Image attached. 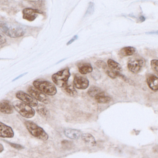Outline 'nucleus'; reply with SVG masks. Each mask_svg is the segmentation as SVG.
I'll return each instance as SVG.
<instances>
[{
  "instance_id": "1",
  "label": "nucleus",
  "mask_w": 158,
  "mask_h": 158,
  "mask_svg": "<svg viewBox=\"0 0 158 158\" xmlns=\"http://www.w3.org/2000/svg\"><path fill=\"white\" fill-rule=\"evenodd\" d=\"M0 31L10 38L20 37L25 34L23 28L16 23L0 21Z\"/></svg>"
},
{
  "instance_id": "2",
  "label": "nucleus",
  "mask_w": 158,
  "mask_h": 158,
  "mask_svg": "<svg viewBox=\"0 0 158 158\" xmlns=\"http://www.w3.org/2000/svg\"><path fill=\"white\" fill-rule=\"evenodd\" d=\"M34 87L49 96H54L57 94V90L56 86L53 83L45 80H35L33 83Z\"/></svg>"
},
{
  "instance_id": "3",
  "label": "nucleus",
  "mask_w": 158,
  "mask_h": 158,
  "mask_svg": "<svg viewBox=\"0 0 158 158\" xmlns=\"http://www.w3.org/2000/svg\"><path fill=\"white\" fill-rule=\"evenodd\" d=\"M25 125L29 133L35 137L43 141H46L48 139V134L42 127L33 122L26 121L25 122Z\"/></svg>"
},
{
  "instance_id": "4",
  "label": "nucleus",
  "mask_w": 158,
  "mask_h": 158,
  "mask_svg": "<svg viewBox=\"0 0 158 158\" xmlns=\"http://www.w3.org/2000/svg\"><path fill=\"white\" fill-rule=\"evenodd\" d=\"M12 105L14 109L22 117L31 118L35 115V111L32 107L20 101H15Z\"/></svg>"
},
{
  "instance_id": "5",
  "label": "nucleus",
  "mask_w": 158,
  "mask_h": 158,
  "mask_svg": "<svg viewBox=\"0 0 158 158\" xmlns=\"http://www.w3.org/2000/svg\"><path fill=\"white\" fill-rule=\"evenodd\" d=\"M71 76L69 68H66L57 72L52 76L54 83L60 88H63L68 83L69 77Z\"/></svg>"
},
{
  "instance_id": "6",
  "label": "nucleus",
  "mask_w": 158,
  "mask_h": 158,
  "mask_svg": "<svg viewBox=\"0 0 158 158\" xmlns=\"http://www.w3.org/2000/svg\"><path fill=\"white\" fill-rule=\"evenodd\" d=\"M146 62L142 58H132L128 63V68L131 73L138 74L141 72L145 66Z\"/></svg>"
},
{
  "instance_id": "7",
  "label": "nucleus",
  "mask_w": 158,
  "mask_h": 158,
  "mask_svg": "<svg viewBox=\"0 0 158 158\" xmlns=\"http://www.w3.org/2000/svg\"><path fill=\"white\" fill-rule=\"evenodd\" d=\"M27 91L30 96L34 98L37 101H40L45 104H48L50 102L49 98L35 87L30 86L27 89Z\"/></svg>"
},
{
  "instance_id": "8",
  "label": "nucleus",
  "mask_w": 158,
  "mask_h": 158,
  "mask_svg": "<svg viewBox=\"0 0 158 158\" xmlns=\"http://www.w3.org/2000/svg\"><path fill=\"white\" fill-rule=\"evenodd\" d=\"M16 97L17 98L22 101V102L28 104L30 106L36 107L38 105V101L34 99V98H33L29 95L27 94L25 92L21 90L17 92Z\"/></svg>"
},
{
  "instance_id": "9",
  "label": "nucleus",
  "mask_w": 158,
  "mask_h": 158,
  "mask_svg": "<svg viewBox=\"0 0 158 158\" xmlns=\"http://www.w3.org/2000/svg\"><path fill=\"white\" fill-rule=\"evenodd\" d=\"M23 18L25 20L33 21L37 17L38 14H42L43 12L38 9L26 8L22 11Z\"/></svg>"
},
{
  "instance_id": "10",
  "label": "nucleus",
  "mask_w": 158,
  "mask_h": 158,
  "mask_svg": "<svg viewBox=\"0 0 158 158\" xmlns=\"http://www.w3.org/2000/svg\"><path fill=\"white\" fill-rule=\"evenodd\" d=\"M73 84L74 87L77 89L85 90L89 87V82L86 77L76 75L74 78Z\"/></svg>"
},
{
  "instance_id": "11",
  "label": "nucleus",
  "mask_w": 158,
  "mask_h": 158,
  "mask_svg": "<svg viewBox=\"0 0 158 158\" xmlns=\"http://www.w3.org/2000/svg\"><path fill=\"white\" fill-rule=\"evenodd\" d=\"M14 136V132L11 127L0 122V137L11 138Z\"/></svg>"
},
{
  "instance_id": "12",
  "label": "nucleus",
  "mask_w": 158,
  "mask_h": 158,
  "mask_svg": "<svg viewBox=\"0 0 158 158\" xmlns=\"http://www.w3.org/2000/svg\"><path fill=\"white\" fill-rule=\"evenodd\" d=\"M146 82L150 89L154 91L158 90V78L154 74H148L147 76Z\"/></svg>"
},
{
  "instance_id": "13",
  "label": "nucleus",
  "mask_w": 158,
  "mask_h": 158,
  "mask_svg": "<svg viewBox=\"0 0 158 158\" xmlns=\"http://www.w3.org/2000/svg\"><path fill=\"white\" fill-rule=\"evenodd\" d=\"M0 112L6 115L13 113V107L9 101L4 100L0 102Z\"/></svg>"
},
{
  "instance_id": "14",
  "label": "nucleus",
  "mask_w": 158,
  "mask_h": 158,
  "mask_svg": "<svg viewBox=\"0 0 158 158\" xmlns=\"http://www.w3.org/2000/svg\"><path fill=\"white\" fill-rule=\"evenodd\" d=\"M64 134L66 137L71 139H78L81 136V131L74 129H66L64 130Z\"/></svg>"
},
{
  "instance_id": "15",
  "label": "nucleus",
  "mask_w": 158,
  "mask_h": 158,
  "mask_svg": "<svg viewBox=\"0 0 158 158\" xmlns=\"http://www.w3.org/2000/svg\"><path fill=\"white\" fill-rule=\"evenodd\" d=\"M62 90L65 93L71 97H76L78 95V92L74 85L72 84H66L62 88Z\"/></svg>"
},
{
  "instance_id": "16",
  "label": "nucleus",
  "mask_w": 158,
  "mask_h": 158,
  "mask_svg": "<svg viewBox=\"0 0 158 158\" xmlns=\"http://www.w3.org/2000/svg\"><path fill=\"white\" fill-rule=\"evenodd\" d=\"M136 51L135 47L133 46H126L123 47L120 50L119 52V55L122 57H126L134 55Z\"/></svg>"
},
{
  "instance_id": "17",
  "label": "nucleus",
  "mask_w": 158,
  "mask_h": 158,
  "mask_svg": "<svg viewBox=\"0 0 158 158\" xmlns=\"http://www.w3.org/2000/svg\"><path fill=\"white\" fill-rule=\"evenodd\" d=\"M81 137L82 140L86 144L92 146H95L96 145L95 138L91 134L84 133L82 134Z\"/></svg>"
},
{
  "instance_id": "18",
  "label": "nucleus",
  "mask_w": 158,
  "mask_h": 158,
  "mask_svg": "<svg viewBox=\"0 0 158 158\" xmlns=\"http://www.w3.org/2000/svg\"><path fill=\"white\" fill-rule=\"evenodd\" d=\"M108 66L111 70L116 72L121 73L123 70L122 67L118 63L114 60L113 59H109L108 61Z\"/></svg>"
},
{
  "instance_id": "19",
  "label": "nucleus",
  "mask_w": 158,
  "mask_h": 158,
  "mask_svg": "<svg viewBox=\"0 0 158 158\" xmlns=\"http://www.w3.org/2000/svg\"><path fill=\"white\" fill-rule=\"evenodd\" d=\"M97 102L99 103H107L110 102L111 98L110 97L106 94L104 91L99 94L95 98Z\"/></svg>"
},
{
  "instance_id": "20",
  "label": "nucleus",
  "mask_w": 158,
  "mask_h": 158,
  "mask_svg": "<svg viewBox=\"0 0 158 158\" xmlns=\"http://www.w3.org/2000/svg\"><path fill=\"white\" fill-rule=\"evenodd\" d=\"M79 71L82 75H85L92 73L93 68L92 65L89 63H86L81 65L78 67Z\"/></svg>"
},
{
  "instance_id": "21",
  "label": "nucleus",
  "mask_w": 158,
  "mask_h": 158,
  "mask_svg": "<svg viewBox=\"0 0 158 158\" xmlns=\"http://www.w3.org/2000/svg\"><path fill=\"white\" fill-rule=\"evenodd\" d=\"M37 111L43 117H48L50 115V112L48 109L43 104H39L38 105Z\"/></svg>"
},
{
  "instance_id": "22",
  "label": "nucleus",
  "mask_w": 158,
  "mask_h": 158,
  "mask_svg": "<svg viewBox=\"0 0 158 158\" xmlns=\"http://www.w3.org/2000/svg\"><path fill=\"white\" fill-rule=\"evenodd\" d=\"M103 91L99 87L94 86H92L89 88L88 90V92H87V93L90 97L95 98L96 96H98Z\"/></svg>"
},
{
  "instance_id": "23",
  "label": "nucleus",
  "mask_w": 158,
  "mask_h": 158,
  "mask_svg": "<svg viewBox=\"0 0 158 158\" xmlns=\"http://www.w3.org/2000/svg\"><path fill=\"white\" fill-rule=\"evenodd\" d=\"M151 66L155 73L158 76V60L153 59L151 61Z\"/></svg>"
},
{
  "instance_id": "24",
  "label": "nucleus",
  "mask_w": 158,
  "mask_h": 158,
  "mask_svg": "<svg viewBox=\"0 0 158 158\" xmlns=\"http://www.w3.org/2000/svg\"><path fill=\"white\" fill-rule=\"evenodd\" d=\"M106 73L109 77H110L111 78H112V79L117 78V77H118L119 74L121 73L114 71L111 70H106Z\"/></svg>"
},
{
  "instance_id": "25",
  "label": "nucleus",
  "mask_w": 158,
  "mask_h": 158,
  "mask_svg": "<svg viewBox=\"0 0 158 158\" xmlns=\"http://www.w3.org/2000/svg\"><path fill=\"white\" fill-rule=\"evenodd\" d=\"M95 65H96V66L97 67L101 68V69H105L107 67L106 63L105 62L103 61L100 60L96 61L95 62Z\"/></svg>"
},
{
  "instance_id": "26",
  "label": "nucleus",
  "mask_w": 158,
  "mask_h": 158,
  "mask_svg": "<svg viewBox=\"0 0 158 158\" xmlns=\"http://www.w3.org/2000/svg\"><path fill=\"white\" fill-rule=\"evenodd\" d=\"M8 142L11 147H13V148H16V149L21 150L24 148L23 146L20 145V144H16V143H13L9 142Z\"/></svg>"
},
{
  "instance_id": "27",
  "label": "nucleus",
  "mask_w": 158,
  "mask_h": 158,
  "mask_svg": "<svg viewBox=\"0 0 158 158\" xmlns=\"http://www.w3.org/2000/svg\"><path fill=\"white\" fill-rule=\"evenodd\" d=\"M7 41L5 36L2 33H0V45L4 44Z\"/></svg>"
},
{
  "instance_id": "28",
  "label": "nucleus",
  "mask_w": 158,
  "mask_h": 158,
  "mask_svg": "<svg viewBox=\"0 0 158 158\" xmlns=\"http://www.w3.org/2000/svg\"><path fill=\"white\" fill-rule=\"evenodd\" d=\"M77 35H75V36H74L72 38V39H71V40H70V41L68 42L67 44V45H70V44H71V43H73V42H74V41H76V40L77 39Z\"/></svg>"
},
{
  "instance_id": "29",
  "label": "nucleus",
  "mask_w": 158,
  "mask_h": 158,
  "mask_svg": "<svg viewBox=\"0 0 158 158\" xmlns=\"http://www.w3.org/2000/svg\"><path fill=\"white\" fill-rule=\"evenodd\" d=\"M147 34H157V35H158V31H152V32H148V33H147Z\"/></svg>"
},
{
  "instance_id": "30",
  "label": "nucleus",
  "mask_w": 158,
  "mask_h": 158,
  "mask_svg": "<svg viewBox=\"0 0 158 158\" xmlns=\"http://www.w3.org/2000/svg\"><path fill=\"white\" fill-rule=\"evenodd\" d=\"M4 146L2 144L0 143V154L2 153V152L4 151Z\"/></svg>"
},
{
  "instance_id": "31",
  "label": "nucleus",
  "mask_w": 158,
  "mask_h": 158,
  "mask_svg": "<svg viewBox=\"0 0 158 158\" xmlns=\"http://www.w3.org/2000/svg\"><path fill=\"white\" fill-rule=\"evenodd\" d=\"M26 73H26L23 74H21V75L19 76V77H17L16 78H15V79H14L13 80V81H16V80L17 79H19V78H20L21 77H23L24 75H25L26 74Z\"/></svg>"
},
{
  "instance_id": "32",
  "label": "nucleus",
  "mask_w": 158,
  "mask_h": 158,
  "mask_svg": "<svg viewBox=\"0 0 158 158\" xmlns=\"http://www.w3.org/2000/svg\"><path fill=\"white\" fill-rule=\"evenodd\" d=\"M140 21H141V22H143V21H145V17H144L142 16L140 17Z\"/></svg>"
}]
</instances>
